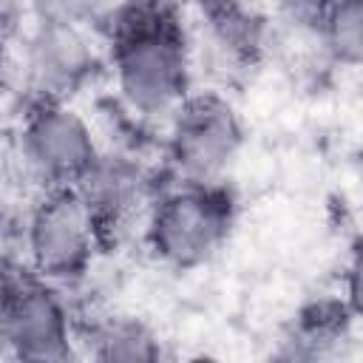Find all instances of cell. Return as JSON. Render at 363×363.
Segmentation results:
<instances>
[{
	"mask_svg": "<svg viewBox=\"0 0 363 363\" xmlns=\"http://www.w3.org/2000/svg\"><path fill=\"white\" fill-rule=\"evenodd\" d=\"M116 94L139 119H167L190 94V57L167 0H113L99 26Z\"/></svg>",
	"mask_w": 363,
	"mask_h": 363,
	"instance_id": "obj_1",
	"label": "cell"
},
{
	"mask_svg": "<svg viewBox=\"0 0 363 363\" xmlns=\"http://www.w3.org/2000/svg\"><path fill=\"white\" fill-rule=\"evenodd\" d=\"M233 221L235 199L218 179H182L147 201L145 244L156 261L187 272L224 247Z\"/></svg>",
	"mask_w": 363,
	"mask_h": 363,
	"instance_id": "obj_2",
	"label": "cell"
},
{
	"mask_svg": "<svg viewBox=\"0 0 363 363\" xmlns=\"http://www.w3.org/2000/svg\"><path fill=\"white\" fill-rule=\"evenodd\" d=\"M71 312L60 286L28 264H0V349L17 360L62 363L77 357Z\"/></svg>",
	"mask_w": 363,
	"mask_h": 363,
	"instance_id": "obj_3",
	"label": "cell"
},
{
	"mask_svg": "<svg viewBox=\"0 0 363 363\" xmlns=\"http://www.w3.org/2000/svg\"><path fill=\"white\" fill-rule=\"evenodd\" d=\"M11 150L20 179L48 190L71 187L96 159L99 142L91 122L68 102H28Z\"/></svg>",
	"mask_w": 363,
	"mask_h": 363,
	"instance_id": "obj_4",
	"label": "cell"
},
{
	"mask_svg": "<svg viewBox=\"0 0 363 363\" xmlns=\"http://www.w3.org/2000/svg\"><path fill=\"white\" fill-rule=\"evenodd\" d=\"M96 227L71 187L40 190L26 218V255L28 267L51 284L79 281L96 250Z\"/></svg>",
	"mask_w": 363,
	"mask_h": 363,
	"instance_id": "obj_5",
	"label": "cell"
},
{
	"mask_svg": "<svg viewBox=\"0 0 363 363\" xmlns=\"http://www.w3.org/2000/svg\"><path fill=\"white\" fill-rule=\"evenodd\" d=\"M167 119V162L179 179H221L244 145L241 116L218 91L187 94Z\"/></svg>",
	"mask_w": 363,
	"mask_h": 363,
	"instance_id": "obj_6",
	"label": "cell"
},
{
	"mask_svg": "<svg viewBox=\"0 0 363 363\" xmlns=\"http://www.w3.org/2000/svg\"><path fill=\"white\" fill-rule=\"evenodd\" d=\"M17 48V74L28 102H68L99 68L91 31L68 23H34Z\"/></svg>",
	"mask_w": 363,
	"mask_h": 363,
	"instance_id": "obj_7",
	"label": "cell"
},
{
	"mask_svg": "<svg viewBox=\"0 0 363 363\" xmlns=\"http://www.w3.org/2000/svg\"><path fill=\"white\" fill-rule=\"evenodd\" d=\"M71 190L85 204L99 244L128 227L133 213L147 196V176L142 164L122 150H102L71 182Z\"/></svg>",
	"mask_w": 363,
	"mask_h": 363,
	"instance_id": "obj_8",
	"label": "cell"
},
{
	"mask_svg": "<svg viewBox=\"0 0 363 363\" xmlns=\"http://www.w3.org/2000/svg\"><path fill=\"white\" fill-rule=\"evenodd\" d=\"M213 48L233 62H252L269 37L264 14L250 0H193Z\"/></svg>",
	"mask_w": 363,
	"mask_h": 363,
	"instance_id": "obj_9",
	"label": "cell"
},
{
	"mask_svg": "<svg viewBox=\"0 0 363 363\" xmlns=\"http://www.w3.org/2000/svg\"><path fill=\"white\" fill-rule=\"evenodd\" d=\"M352 323V309L346 306L343 298H315L303 303L281 340V357L286 360H315L329 354L349 332Z\"/></svg>",
	"mask_w": 363,
	"mask_h": 363,
	"instance_id": "obj_10",
	"label": "cell"
},
{
	"mask_svg": "<svg viewBox=\"0 0 363 363\" xmlns=\"http://www.w3.org/2000/svg\"><path fill=\"white\" fill-rule=\"evenodd\" d=\"M88 354L105 363H153L162 357L159 335L133 315H105L85 326Z\"/></svg>",
	"mask_w": 363,
	"mask_h": 363,
	"instance_id": "obj_11",
	"label": "cell"
},
{
	"mask_svg": "<svg viewBox=\"0 0 363 363\" xmlns=\"http://www.w3.org/2000/svg\"><path fill=\"white\" fill-rule=\"evenodd\" d=\"M315 34L335 65L357 68L363 60V0H332L318 17Z\"/></svg>",
	"mask_w": 363,
	"mask_h": 363,
	"instance_id": "obj_12",
	"label": "cell"
},
{
	"mask_svg": "<svg viewBox=\"0 0 363 363\" xmlns=\"http://www.w3.org/2000/svg\"><path fill=\"white\" fill-rule=\"evenodd\" d=\"M113 0H28L34 23H68L79 28H99Z\"/></svg>",
	"mask_w": 363,
	"mask_h": 363,
	"instance_id": "obj_13",
	"label": "cell"
},
{
	"mask_svg": "<svg viewBox=\"0 0 363 363\" xmlns=\"http://www.w3.org/2000/svg\"><path fill=\"white\" fill-rule=\"evenodd\" d=\"M28 0H0V60L14 51L28 28Z\"/></svg>",
	"mask_w": 363,
	"mask_h": 363,
	"instance_id": "obj_14",
	"label": "cell"
},
{
	"mask_svg": "<svg viewBox=\"0 0 363 363\" xmlns=\"http://www.w3.org/2000/svg\"><path fill=\"white\" fill-rule=\"evenodd\" d=\"M20 184H23V179H20V170L14 162V150L0 142V216L14 204Z\"/></svg>",
	"mask_w": 363,
	"mask_h": 363,
	"instance_id": "obj_15",
	"label": "cell"
}]
</instances>
